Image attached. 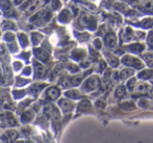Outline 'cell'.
I'll list each match as a JSON object with an SVG mask.
<instances>
[{"mask_svg": "<svg viewBox=\"0 0 153 143\" xmlns=\"http://www.w3.org/2000/svg\"><path fill=\"white\" fill-rule=\"evenodd\" d=\"M151 75H152V72H151V71H145L144 74H141V77H144L145 76V77H147L148 79V77H150Z\"/></svg>", "mask_w": 153, "mask_h": 143, "instance_id": "obj_12", "label": "cell"}, {"mask_svg": "<svg viewBox=\"0 0 153 143\" xmlns=\"http://www.w3.org/2000/svg\"><path fill=\"white\" fill-rule=\"evenodd\" d=\"M60 106H61V108H62L63 110H65V111L71 109V104L69 101L65 100V99H63V100L60 101Z\"/></svg>", "mask_w": 153, "mask_h": 143, "instance_id": "obj_5", "label": "cell"}, {"mask_svg": "<svg viewBox=\"0 0 153 143\" xmlns=\"http://www.w3.org/2000/svg\"><path fill=\"white\" fill-rule=\"evenodd\" d=\"M133 73V71L132 70H129V69H125V70H123L122 72H121V77L122 79H126L128 75H131Z\"/></svg>", "mask_w": 153, "mask_h": 143, "instance_id": "obj_8", "label": "cell"}, {"mask_svg": "<svg viewBox=\"0 0 153 143\" xmlns=\"http://www.w3.org/2000/svg\"><path fill=\"white\" fill-rule=\"evenodd\" d=\"M125 93H126V91H125V88L123 87H120L117 88V90H116V96H124L125 95Z\"/></svg>", "mask_w": 153, "mask_h": 143, "instance_id": "obj_10", "label": "cell"}, {"mask_svg": "<svg viewBox=\"0 0 153 143\" xmlns=\"http://www.w3.org/2000/svg\"><path fill=\"white\" fill-rule=\"evenodd\" d=\"M45 3V0H33L29 4V6L26 7V12L27 13H34L37 9H39L40 6H42Z\"/></svg>", "mask_w": 153, "mask_h": 143, "instance_id": "obj_1", "label": "cell"}, {"mask_svg": "<svg viewBox=\"0 0 153 143\" xmlns=\"http://www.w3.org/2000/svg\"><path fill=\"white\" fill-rule=\"evenodd\" d=\"M44 111H45L47 114H49V113L53 111V107H51V104H46L45 107H44Z\"/></svg>", "mask_w": 153, "mask_h": 143, "instance_id": "obj_11", "label": "cell"}, {"mask_svg": "<svg viewBox=\"0 0 153 143\" xmlns=\"http://www.w3.org/2000/svg\"><path fill=\"white\" fill-rule=\"evenodd\" d=\"M134 83H135V79H131L130 81H128V87L130 88V90L133 89V85Z\"/></svg>", "mask_w": 153, "mask_h": 143, "instance_id": "obj_13", "label": "cell"}, {"mask_svg": "<svg viewBox=\"0 0 153 143\" xmlns=\"http://www.w3.org/2000/svg\"><path fill=\"white\" fill-rule=\"evenodd\" d=\"M46 94H47V96L49 97L51 99H56L59 96L60 94V91L58 88H49V89L47 90V92H46Z\"/></svg>", "mask_w": 153, "mask_h": 143, "instance_id": "obj_2", "label": "cell"}, {"mask_svg": "<svg viewBox=\"0 0 153 143\" xmlns=\"http://www.w3.org/2000/svg\"><path fill=\"white\" fill-rule=\"evenodd\" d=\"M98 85H99V79H96V77H91V79H89L87 81H86L85 86H86V88L91 90V89H94Z\"/></svg>", "mask_w": 153, "mask_h": 143, "instance_id": "obj_3", "label": "cell"}, {"mask_svg": "<svg viewBox=\"0 0 153 143\" xmlns=\"http://www.w3.org/2000/svg\"><path fill=\"white\" fill-rule=\"evenodd\" d=\"M36 67H37L36 71H37V75L38 76H43L44 74H45V69H44L41 65H37Z\"/></svg>", "mask_w": 153, "mask_h": 143, "instance_id": "obj_6", "label": "cell"}, {"mask_svg": "<svg viewBox=\"0 0 153 143\" xmlns=\"http://www.w3.org/2000/svg\"><path fill=\"white\" fill-rule=\"evenodd\" d=\"M148 43H149L150 46H153V34L149 37V39H148Z\"/></svg>", "mask_w": 153, "mask_h": 143, "instance_id": "obj_14", "label": "cell"}, {"mask_svg": "<svg viewBox=\"0 0 153 143\" xmlns=\"http://www.w3.org/2000/svg\"><path fill=\"white\" fill-rule=\"evenodd\" d=\"M145 9L148 12H153V1H147L145 3Z\"/></svg>", "mask_w": 153, "mask_h": 143, "instance_id": "obj_9", "label": "cell"}, {"mask_svg": "<svg viewBox=\"0 0 153 143\" xmlns=\"http://www.w3.org/2000/svg\"><path fill=\"white\" fill-rule=\"evenodd\" d=\"M148 89H149V86L148 85H146V84H141V85H139L137 86V91L139 92H146V91H148Z\"/></svg>", "mask_w": 153, "mask_h": 143, "instance_id": "obj_7", "label": "cell"}, {"mask_svg": "<svg viewBox=\"0 0 153 143\" xmlns=\"http://www.w3.org/2000/svg\"><path fill=\"white\" fill-rule=\"evenodd\" d=\"M116 43V39L114 35H108L106 37V44L109 46V47H113Z\"/></svg>", "mask_w": 153, "mask_h": 143, "instance_id": "obj_4", "label": "cell"}, {"mask_svg": "<svg viewBox=\"0 0 153 143\" xmlns=\"http://www.w3.org/2000/svg\"><path fill=\"white\" fill-rule=\"evenodd\" d=\"M15 1H16V3H20L21 1H22V0H15Z\"/></svg>", "mask_w": 153, "mask_h": 143, "instance_id": "obj_15", "label": "cell"}]
</instances>
